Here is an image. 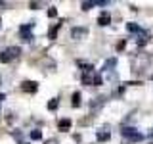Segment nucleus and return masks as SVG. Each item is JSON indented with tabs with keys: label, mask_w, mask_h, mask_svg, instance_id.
<instances>
[{
	"label": "nucleus",
	"mask_w": 153,
	"mask_h": 144,
	"mask_svg": "<svg viewBox=\"0 0 153 144\" xmlns=\"http://www.w3.org/2000/svg\"><path fill=\"white\" fill-rule=\"evenodd\" d=\"M121 134L124 138H130V140H142V133H138L134 127H123V131H121Z\"/></svg>",
	"instance_id": "nucleus-1"
},
{
	"label": "nucleus",
	"mask_w": 153,
	"mask_h": 144,
	"mask_svg": "<svg viewBox=\"0 0 153 144\" xmlns=\"http://www.w3.org/2000/svg\"><path fill=\"white\" fill-rule=\"evenodd\" d=\"M88 35V29L86 27H73L71 29V37L75 38V40H80V38H84Z\"/></svg>",
	"instance_id": "nucleus-2"
},
{
	"label": "nucleus",
	"mask_w": 153,
	"mask_h": 144,
	"mask_svg": "<svg viewBox=\"0 0 153 144\" xmlns=\"http://www.w3.org/2000/svg\"><path fill=\"white\" fill-rule=\"evenodd\" d=\"M21 90H23V92H36L38 85L35 83V81H23V83H21Z\"/></svg>",
	"instance_id": "nucleus-3"
},
{
	"label": "nucleus",
	"mask_w": 153,
	"mask_h": 144,
	"mask_svg": "<svg viewBox=\"0 0 153 144\" xmlns=\"http://www.w3.org/2000/svg\"><path fill=\"white\" fill-rule=\"evenodd\" d=\"M6 52H8V56H10V58L13 60V58H17L19 54H21V48H19V46H10Z\"/></svg>",
	"instance_id": "nucleus-4"
},
{
	"label": "nucleus",
	"mask_w": 153,
	"mask_h": 144,
	"mask_svg": "<svg viewBox=\"0 0 153 144\" xmlns=\"http://www.w3.org/2000/svg\"><path fill=\"white\" fill-rule=\"evenodd\" d=\"M57 127H59V131H69L71 129V119H59Z\"/></svg>",
	"instance_id": "nucleus-5"
},
{
	"label": "nucleus",
	"mask_w": 153,
	"mask_h": 144,
	"mask_svg": "<svg viewBox=\"0 0 153 144\" xmlns=\"http://www.w3.org/2000/svg\"><path fill=\"white\" fill-rule=\"evenodd\" d=\"M98 23H100V25H109V23H111V16H109L107 12H103L102 16H100V19H98Z\"/></svg>",
	"instance_id": "nucleus-6"
},
{
	"label": "nucleus",
	"mask_w": 153,
	"mask_h": 144,
	"mask_svg": "<svg viewBox=\"0 0 153 144\" xmlns=\"http://www.w3.org/2000/svg\"><path fill=\"white\" fill-rule=\"evenodd\" d=\"M33 27H35V21H31V23H25V25H21V27H19V33H21V35H25V33L33 31Z\"/></svg>",
	"instance_id": "nucleus-7"
},
{
	"label": "nucleus",
	"mask_w": 153,
	"mask_h": 144,
	"mask_svg": "<svg viewBox=\"0 0 153 144\" xmlns=\"http://www.w3.org/2000/svg\"><path fill=\"white\" fill-rule=\"evenodd\" d=\"M109 136H111V134H109V131H100V133H98V140H100V142L109 140Z\"/></svg>",
	"instance_id": "nucleus-8"
},
{
	"label": "nucleus",
	"mask_w": 153,
	"mask_h": 144,
	"mask_svg": "<svg viewBox=\"0 0 153 144\" xmlns=\"http://www.w3.org/2000/svg\"><path fill=\"white\" fill-rule=\"evenodd\" d=\"M57 106H59V100H57V98H52L50 102H48V110H50V112H54V110H57Z\"/></svg>",
	"instance_id": "nucleus-9"
},
{
	"label": "nucleus",
	"mask_w": 153,
	"mask_h": 144,
	"mask_svg": "<svg viewBox=\"0 0 153 144\" xmlns=\"http://www.w3.org/2000/svg\"><path fill=\"white\" fill-rule=\"evenodd\" d=\"M29 136H31V140H40V138H42V133L38 131V129H35V131L29 133Z\"/></svg>",
	"instance_id": "nucleus-10"
},
{
	"label": "nucleus",
	"mask_w": 153,
	"mask_h": 144,
	"mask_svg": "<svg viewBox=\"0 0 153 144\" xmlns=\"http://www.w3.org/2000/svg\"><path fill=\"white\" fill-rule=\"evenodd\" d=\"M59 27H61V23H57V25H54V27L50 29V31H48V37H50V38H56L57 31H59Z\"/></svg>",
	"instance_id": "nucleus-11"
},
{
	"label": "nucleus",
	"mask_w": 153,
	"mask_h": 144,
	"mask_svg": "<svg viewBox=\"0 0 153 144\" xmlns=\"http://www.w3.org/2000/svg\"><path fill=\"white\" fill-rule=\"evenodd\" d=\"M115 64H117V60H115V58H111V60H107V62H105L103 69H105V71H111V67H115Z\"/></svg>",
	"instance_id": "nucleus-12"
},
{
	"label": "nucleus",
	"mask_w": 153,
	"mask_h": 144,
	"mask_svg": "<svg viewBox=\"0 0 153 144\" xmlns=\"http://www.w3.org/2000/svg\"><path fill=\"white\" fill-rule=\"evenodd\" d=\"M71 104H73L75 108H79V106H80V92H75L73 94V102H71Z\"/></svg>",
	"instance_id": "nucleus-13"
},
{
	"label": "nucleus",
	"mask_w": 153,
	"mask_h": 144,
	"mask_svg": "<svg viewBox=\"0 0 153 144\" xmlns=\"http://www.w3.org/2000/svg\"><path fill=\"white\" fill-rule=\"evenodd\" d=\"M0 62H2V64H8V62H12V58L8 56V52H0Z\"/></svg>",
	"instance_id": "nucleus-14"
},
{
	"label": "nucleus",
	"mask_w": 153,
	"mask_h": 144,
	"mask_svg": "<svg viewBox=\"0 0 153 144\" xmlns=\"http://www.w3.org/2000/svg\"><path fill=\"white\" fill-rule=\"evenodd\" d=\"M126 27H128V31H132V33H142V29H140V27H138V25H136V23H128V25H126Z\"/></svg>",
	"instance_id": "nucleus-15"
},
{
	"label": "nucleus",
	"mask_w": 153,
	"mask_h": 144,
	"mask_svg": "<svg viewBox=\"0 0 153 144\" xmlns=\"http://www.w3.org/2000/svg\"><path fill=\"white\" fill-rule=\"evenodd\" d=\"M33 38H35V37H33V33H31V35H29V33L21 35V40H23V42H33Z\"/></svg>",
	"instance_id": "nucleus-16"
},
{
	"label": "nucleus",
	"mask_w": 153,
	"mask_h": 144,
	"mask_svg": "<svg viewBox=\"0 0 153 144\" xmlns=\"http://www.w3.org/2000/svg\"><path fill=\"white\" fill-rule=\"evenodd\" d=\"M80 6H82V10H90V8H94L96 4H94V2H82Z\"/></svg>",
	"instance_id": "nucleus-17"
},
{
	"label": "nucleus",
	"mask_w": 153,
	"mask_h": 144,
	"mask_svg": "<svg viewBox=\"0 0 153 144\" xmlns=\"http://www.w3.org/2000/svg\"><path fill=\"white\" fill-rule=\"evenodd\" d=\"M57 16V10L56 8H50V10H48V17H56Z\"/></svg>",
	"instance_id": "nucleus-18"
},
{
	"label": "nucleus",
	"mask_w": 153,
	"mask_h": 144,
	"mask_svg": "<svg viewBox=\"0 0 153 144\" xmlns=\"http://www.w3.org/2000/svg\"><path fill=\"white\" fill-rule=\"evenodd\" d=\"M94 85H102V77L100 75H94V81H92Z\"/></svg>",
	"instance_id": "nucleus-19"
},
{
	"label": "nucleus",
	"mask_w": 153,
	"mask_h": 144,
	"mask_svg": "<svg viewBox=\"0 0 153 144\" xmlns=\"http://www.w3.org/2000/svg\"><path fill=\"white\" fill-rule=\"evenodd\" d=\"M44 144H59V142H57V138H48Z\"/></svg>",
	"instance_id": "nucleus-20"
},
{
	"label": "nucleus",
	"mask_w": 153,
	"mask_h": 144,
	"mask_svg": "<svg viewBox=\"0 0 153 144\" xmlns=\"http://www.w3.org/2000/svg\"><path fill=\"white\" fill-rule=\"evenodd\" d=\"M29 8H33V10H36V8H40V4H38V2H31V4H29Z\"/></svg>",
	"instance_id": "nucleus-21"
},
{
	"label": "nucleus",
	"mask_w": 153,
	"mask_h": 144,
	"mask_svg": "<svg viewBox=\"0 0 153 144\" xmlns=\"http://www.w3.org/2000/svg\"><path fill=\"white\" fill-rule=\"evenodd\" d=\"M2 100H6V94H2V92H0V102H2Z\"/></svg>",
	"instance_id": "nucleus-22"
},
{
	"label": "nucleus",
	"mask_w": 153,
	"mask_h": 144,
	"mask_svg": "<svg viewBox=\"0 0 153 144\" xmlns=\"http://www.w3.org/2000/svg\"><path fill=\"white\" fill-rule=\"evenodd\" d=\"M0 85H2V77H0Z\"/></svg>",
	"instance_id": "nucleus-23"
},
{
	"label": "nucleus",
	"mask_w": 153,
	"mask_h": 144,
	"mask_svg": "<svg viewBox=\"0 0 153 144\" xmlns=\"http://www.w3.org/2000/svg\"><path fill=\"white\" fill-rule=\"evenodd\" d=\"M21 144H29V142H21Z\"/></svg>",
	"instance_id": "nucleus-24"
},
{
	"label": "nucleus",
	"mask_w": 153,
	"mask_h": 144,
	"mask_svg": "<svg viewBox=\"0 0 153 144\" xmlns=\"http://www.w3.org/2000/svg\"><path fill=\"white\" fill-rule=\"evenodd\" d=\"M151 79H153V75H151Z\"/></svg>",
	"instance_id": "nucleus-25"
},
{
	"label": "nucleus",
	"mask_w": 153,
	"mask_h": 144,
	"mask_svg": "<svg viewBox=\"0 0 153 144\" xmlns=\"http://www.w3.org/2000/svg\"><path fill=\"white\" fill-rule=\"evenodd\" d=\"M0 25H2V23H0Z\"/></svg>",
	"instance_id": "nucleus-26"
}]
</instances>
